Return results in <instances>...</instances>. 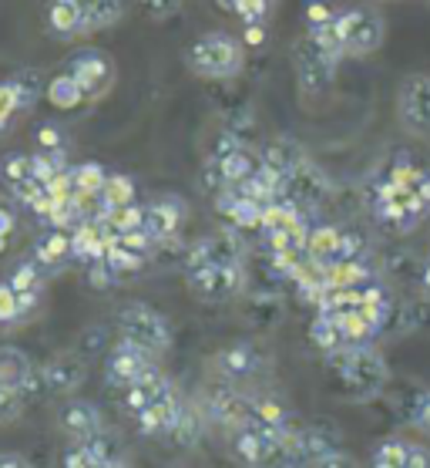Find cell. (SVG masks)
<instances>
[{"instance_id":"obj_1","label":"cell","mask_w":430,"mask_h":468,"mask_svg":"<svg viewBox=\"0 0 430 468\" xmlns=\"http://www.w3.org/2000/svg\"><path fill=\"white\" fill-rule=\"evenodd\" d=\"M367 206L387 233L407 236L430 216V169L397 162L367 186Z\"/></svg>"},{"instance_id":"obj_2","label":"cell","mask_w":430,"mask_h":468,"mask_svg":"<svg viewBox=\"0 0 430 468\" xmlns=\"http://www.w3.org/2000/svg\"><path fill=\"white\" fill-rule=\"evenodd\" d=\"M326 364H330L336 388H340V394L347 401L367 405V401H373V398H380V394L387 391L390 364L377 344H360V347H347V351L340 354H330Z\"/></svg>"},{"instance_id":"obj_3","label":"cell","mask_w":430,"mask_h":468,"mask_svg":"<svg viewBox=\"0 0 430 468\" xmlns=\"http://www.w3.org/2000/svg\"><path fill=\"white\" fill-rule=\"evenodd\" d=\"M232 455L242 468H306L299 425L293 431H269L246 421L232 431Z\"/></svg>"},{"instance_id":"obj_4","label":"cell","mask_w":430,"mask_h":468,"mask_svg":"<svg viewBox=\"0 0 430 468\" xmlns=\"http://www.w3.org/2000/svg\"><path fill=\"white\" fill-rule=\"evenodd\" d=\"M246 44L229 31H205L195 37L189 51H185V64L189 71L202 81H232L242 75L246 68Z\"/></svg>"},{"instance_id":"obj_5","label":"cell","mask_w":430,"mask_h":468,"mask_svg":"<svg viewBox=\"0 0 430 468\" xmlns=\"http://www.w3.org/2000/svg\"><path fill=\"white\" fill-rule=\"evenodd\" d=\"M273 367V357L263 344L256 341H236L225 344L222 351H215L212 357V371L219 374L222 384H232V388H246L252 391V384H259Z\"/></svg>"},{"instance_id":"obj_6","label":"cell","mask_w":430,"mask_h":468,"mask_svg":"<svg viewBox=\"0 0 430 468\" xmlns=\"http://www.w3.org/2000/svg\"><path fill=\"white\" fill-rule=\"evenodd\" d=\"M118 337L145 347L148 354H155L162 361V354H168V347H172V324L152 303L135 300V303H125L118 314Z\"/></svg>"},{"instance_id":"obj_7","label":"cell","mask_w":430,"mask_h":468,"mask_svg":"<svg viewBox=\"0 0 430 468\" xmlns=\"http://www.w3.org/2000/svg\"><path fill=\"white\" fill-rule=\"evenodd\" d=\"M336 31H340V48H343V58H370V54L380 51L383 44V17H380L373 7H340L336 14Z\"/></svg>"},{"instance_id":"obj_8","label":"cell","mask_w":430,"mask_h":468,"mask_svg":"<svg viewBox=\"0 0 430 468\" xmlns=\"http://www.w3.org/2000/svg\"><path fill=\"white\" fill-rule=\"evenodd\" d=\"M336 68H340V61H336L333 54H326L309 34H303V37L293 44V71H296V85H299V95L303 98L326 95L336 78Z\"/></svg>"},{"instance_id":"obj_9","label":"cell","mask_w":430,"mask_h":468,"mask_svg":"<svg viewBox=\"0 0 430 468\" xmlns=\"http://www.w3.org/2000/svg\"><path fill=\"white\" fill-rule=\"evenodd\" d=\"M0 384L21 394L24 405L51 398L47 378H44V364H37L31 354L21 351V347H11V344L0 347Z\"/></svg>"},{"instance_id":"obj_10","label":"cell","mask_w":430,"mask_h":468,"mask_svg":"<svg viewBox=\"0 0 430 468\" xmlns=\"http://www.w3.org/2000/svg\"><path fill=\"white\" fill-rule=\"evenodd\" d=\"M185 283L202 303H232L246 297L249 290V270L246 266H205L185 273Z\"/></svg>"},{"instance_id":"obj_11","label":"cell","mask_w":430,"mask_h":468,"mask_svg":"<svg viewBox=\"0 0 430 468\" xmlns=\"http://www.w3.org/2000/svg\"><path fill=\"white\" fill-rule=\"evenodd\" d=\"M397 122L400 128L414 135V139H427L430 135V75L427 71H414L404 75L397 85Z\"/></svg>"},{"instance_id":"obj_12","label":"cell","mask_w":430,"mask_h":468,"mask_svg":"<svg viewBox=\"0 0 430 468\" xmlns=\"http://www.w3.org/2000/svg\"><path fill=\"white\" fill-rule=\"evenodd\" d=\"M155 371H162L155 354H148L145 347H138V344L125 341V337H118V341L111 344V351L105 354V381L111 384V388H118V391H125V388H131V384H138V381H145V378H152Z\"/></svg>"},{"instance_id":"obj_13","label":"cell","mask_w":430,"mask_h":468,"mask_svg":"<svg viewBox=\"0 0 430 468\" xmlns=\"http://www.w3.org/2000/svg\"><path fill=\"white\" fill-rule=\"evenodd\" d=\"M64 71L78 81L84 101H101V98L115 88V78H118L115 61H111L105 51H95V48H91V51L71 54L68 64H64Z\"/></svg>"},{"instance_id":"obj_14","label":"cell","mask_w":430,"mask_h":468,"mask_svg":"<svg viewBox=\"0 0 430 468\" xmlns=\"http://www.w3.org/2000/svg\"><path fill=\"white\" fill-rule=\"evenodd\" d=\"M330 196H333V186H330V179H326V172L320 169L313 159H306L299 169H293L283 179V196H279V203H289V206H296L299 213L309 216L313 209H320Z\"/></svg>"},{"instance_id":"obj_15","label":"cell","mask_w":430,"mask_h":468,"mask_svg":"<svg viewBox=\"0 0 430 468\" xmlns=\"http://www.w3.org/2000/svg\"><path fill=\"white\" fill-rule=\"evenodd\" d=\"M205 266H246V246L232 229H219V233L199 236L185 253L182 270H205Z\"/></svg>"},{"instance_id":"obj_16","label":"cell","mask_w":430,"mask_h":468,"mask_svg":"<svg viewBox=\"0 0 430 468\" xmlns=\"http://www.w3.org/2000/svg\"><path fill=\"white\" fill-rule=\"evenodd\" d=\"M367 468H430V448L414 438L387 435L373 445Z\"/></svg>"},{"instance_id":"obj_17","label":"cell","mask_w":430,"mask_h":468,"mask_svg":"<svg viewBox=\"0 0 430 468\" xmlns=\"http://www.w3.org/2000/svg\"><path fill=\"white\" fill-rule=\"evenodd\" d=\"M189 405H192L189 398L175 388V391L168 394V398H162L158 405H152L148 411H142V415L135 418V428L145 438H158V441L165 438V441H168V438H172V431H175V425L182 421V415L189 411Z\"/></svg>"},{"instance_id":"obj_18","label":"cell","mask_w":430,"mask_h":468,"mask_svg":"<svg viewBox=\"0 0 430 468\" xmlns=\"http://www.w3.org/2000/svg\"><path fill=\"white\" fill-rule=\"evenodd\" d=\"M185 216H189V209H185L179 196H158V199L145 203V226L142 229L162 246L168 239H179Z\"/></svg>"},{"instance_id":"obj_19","label":"cell","mask_w":430,"mask_h":468,"mask_svg":"<svg viewBox=\"0 0 430 468\" xmlns=\"http://www.w3.org/2000/svg\"><path fill=\"white\" fill-rule=\"evenodd\" d=\"M58 428L71 441H88L105 431V415L95 401H84V398H71L68 405L58 411Z\"/></svg>"},{"instance_id":"obj_20","label":"cell","mask_w":430,"mask_h":468,"mask_svg":"<svg viewBox=\"0 0 430 468\" xmlns=\"http://www.w3.org/2000/svg\"><path fill=\"white\" fill-rule=\"evenodd\" d=\"M215 209L229 219L232 229H263L266 206L249 199V196H242V192L232 189V186L215 192Z\"/></svg>"},{"instance_id":"obj_21","label":"cell","mask_w":430,"mask_h":468,"mask_svg":"<svg viewBox=\"0 0 430 468\" xmlns=\"http://www.w3.org/2000/svg\"><path fill=\"white\" fill-rule=\"evenodd\" d=\"M44 378H47V391L51 398H61V394H74L88 378V367H84L81 354H54L51 361H44Z\"/></svg>"},{"instance_id":"obj_22","label":"cell","mask_w":430,"mask_h":468,"mask_svg":"<svg viewBox=\"0 0 430 468\" xmlns=\"http://www.w3.org/2000/svg\"><path fill=\"white\" fill-rule=\"evenodd\" d=\"M175 388H179V384L172 381L165 371H155L152 378L131 384V388H125V391H118V394H121V408H125L131 418H138L142 411H148L152 405H158L162 398H168Z\"/></svg>"},{"instance_id":"obj_23","label":"cell","mask_w":430,"mask_h":468,"mask_svg":"<svg viewBox=\"0 0 430 468\" xmlns=\"http://www.w3.org/2000/svg\"><path fill=\"white\" fill-rule=\"evenodd\" d=\"M31 260H37V263H41L47 273H58V270H64V266L74 260V253H71V233H68V229H54V226H51L47 233L37 236Z\"/></svg>"},{"instance_id":"obj_24","label":"cell","mask_w":430,"mask_h":468,"mask_svg":"<svg viewBox=\"0 0 430 468\" xmlns=\"http://www.w3.org/2000/svg\"><path fill=\"white\" fill-rule=\"evenodd\" d=\"M249 421L259 428H269V431H293L296 428L293 411H289L279 398H273V394H259V391H252Z\"/></svg>"},{"instance_id":"obj_25","label":"cell","mask_w":430,"mask_h":468,"mask_svg":"<svg viewBox=\"0 0 430 468\" xmlns=\"http://www.w3.org/2000/svg\"><path fill=\"white\" fill-rule=\"evenodd\" d=\"M47 27L58 41H78V37H84V14L71 0H51L47 4Z\"/></svg>"},{"instance_id":"obj_26","label":"cell","mask_w":430,"mask_h":468,"mask_svg":"<svg viewBox=\"0 0 430 468\" xmlns=\"http://www.w3.org/2000/svg\"><path fill=\"white\" fill-rule=\"evenodd\" d=\"M306 159H309V155H306V149L299 145V142H293V139H273L263 149V162L273 172H279L283 179L293 169H299V165H303Z\"/></svg>"},{"instance_id":"obj_27","label":"cell","mask_w":430,"mask_h":468,"mask_svg":"<svg viewBox=\"0 0 430 468\" xmlns=\"http://www.w3.org/2000/svg\"><path fill=\"white\" fill-rule=\"evenodd\" d=\"M78 445L88 452V458L91 462H98V465H108V468H121V465H128V452H125V445L118 441L111 431H101V435H95V438H88V441H78Z\"/></svg>"},{"instance_id":"obj_28","label":"cell","mask_w":430,"mask_h":468,"mask_svg":"<svg viewBox=\"0 0 430 468\" xmlns=\"http://www.w3.org/2000/svg\"><path fill=\"white\" fill-rule=\"evenodd\" d=\"M71 186L78 196H84V199H95V196H101L108 186V176L111 172L101 165V162H78V165H71Z\"/></svg>"},{"instance_id":"obj_29","label":"cell","mask_w":430,"mask_h":468,"mask_svg":"<svg viewBox=\"0 0 430 468\" xmlns=\"http://www.w3.org/2000/svg\"><path fill=\"white\" fill-rule=\"evenodd\" d=\"M246 314H249V320L256 324V327H273V324H279V317H283V300H279L276 290L263 287L249 297Z\"/></svg>"},{"instance_id":"obj_30","label":"cell","mask_w":430,"mask_h":468,"mask_svg":"<svg viewBox=\"0 0 430 468\" xmlns=\"http://www.w3.org/2000/svg\"><path fill=\"white\" fill-rule=\"evenodd\" d=\"M125 21V0H98L91 11L84 14V37L88 34L111 31Z\"/></svg>"},{"instance_id":"obj_31","label":"cell","mask_w":430,"mask_h":468,"mask_svg":"<svg viewBox=\"0 0 430 468\" xmlns=\"http://www.w3.org/2000/svg\"><path fill=\"white\" fill-rule=\"evenodd\" d=\"M44 95H47V101H51L54 108H61V112H71V108H78L84 101L81 88H78V81H74L68 71L54 75L51 81L44 85Z\"/></svg>"},{"instance_id":"obj_32","label":"cell","mask_w":430,"mask_h":468,"mask_svg":"<svg viewBox=\"0 0 430 468\" xmlns=\"http://www.w3.org/2000/svg\"><path fill=\"white\" fill-rule=\"evenodd\" d=\"M17 293H41L44 297V283H47V270H44L37 260H24V263L14 266V273L7 277Z\"/></svg>"},{"instance_id":"obj_33","label":"cell","mask_w":430,"mask_h":468,"mask_svg":"<svg viewBox=\"0 0 430 468\" xmlns=\"http://www.w3.org/2000/svg\"><path fill=\"white\" fill-rule=\"evenodd\" d=\"M135 203V182L121 176V172H111L108 176V186L101 192V206H105V216L111 209H121V206H131Z\"/></svg>"},{"instance_id":"obj_34","label":"cell","mask_w":430,"mask_h":468,"mask_svg":"<svg viewBox=\"0 0 430 468\" xmlns=\"http://www.w3.org/2000/svg\"><path fill=\"white\" fill-rule=\"evenodd\" d=\"M24 179H31V155H24V152H11V155H4L0 159V182L14 189V186H21Z\"/></svg>"},{"instance_id":"obj_35","label":"cell","mask_w":430,"mask_h":468,"mask_svg":"<svg viewBox=\"0 0 430 468\" xmlns=\"http://www.w3.org/2000/svg\"><path fill=\"white\" fill-rule=\"evenodd\" d=\"M276 0H239L236 7V17H239L246 27H266V21L273 17Z\"/></svg>"},{"instance_id":"obj_36","label":"cell","mask_w":430,"mask_h":468,"mask_svg":"<svg viewBox=\"0 0 430 468\" xmlns=\"http://www.w3.org/2000/svg\"><path fill=\"white\" fill-rule=\"evenodd\" d=\"M407 425L424 438H430V388H420L414 394V401L407 408Z\"/></svg>"},{"instance_id":"obj_37","label":"cell","mask_w":430,"mask_h":468,"mask_svg":"<svg viewBox=\"0 0 430 468\" xmlns=\"http://www.w3.org/2000/svg\"><path fill=\"white\" fill-rule=\"evenodd\" d=\"M17 320H24L21 307H17V293L7 280H0V327H11Z\"/></svg>"},{"instance_id":"obj_38","label":"cell","mask_w":430,"mask_h":468,"mask_svg":"<svg viewBox=\"0 0 430 468\" xmlns=\"http://www.w3.org/2000/svg\"><path fill=\"white\" fill-rule=\"evenodd\" d=\"M182 4H185V0H138L142 14L152 17V21H168V17H175V14L182 11Z\"/></svg>"},{"instance_id":"obj_39","label":"cell","mask_w":430,"mask_h":468,"mask_svg":"<svg viewBox=\"0 0 430 468\" xmlns=\"http://www.w3.org/2000/svg\"><path fill=\"white\" fill-rule=\"evenodd\" d=\"M21 112V98L14 91L11 81H0V128L11 125V118Z\"/></svg>"},{"instance_id":"obj_40","label":"cell","mask_w":430,"mask_h":468,"mask_svg":"<svg viewBox=\"0 0 430 468\" xmlns=\"http://www.w3.org/2000/svg\"><path fill=\"white\" fill-rule=\"evenodd\" d=\"M21 408H24L21 394L11 391V388H4V384H0V425H11L14 418L21 415Z\"/></svg>"},{"instance_id":"obj_41","label":"cell","mask_w":430,"mask_h":468,"mask_svg":"<svg viewBox=\"0 0 430 468\" xmlns=\"http://www.w3.org/2000/svg\"><path fill=\"white\" fill-rule=\"evenodd\" d=\"M61 468H108V465H98V462H91V458H88V452H84L78 441H71V445L64 448ZM121 468H125V465H121Z\"/></svg>"},{"instance_id":"obj_42","label":"cell","mask_w":430,"mask_h":468,"mask_svg":"<svg viewBox=\"0 0 430 468\" xmlns=\"http://www.w3.org/2000/svg\"><path fill=\"white\" fill-rule=\"evenodd\" d=\"M14 91H17V98H21V112H27V108L37 101V81H34V75H21V78H11Z\"/></svg>"},{"instance_id":"obj_43","label":"cell","mask_w":430,"mask_h":468,"mask_svg":"<svg viewBox=\"0 0 430 468\" xmlns=\"http://www.w3.org/2000/svg\"><path fill=\"white\" fill-rule=\"evenodd\" d=\"M309 468H363L357 462V458L350 455V452H343V448H336V452H330V455H323L320 462H313Z\"/></svg>"},{"instance_id":"obj_44","label":"cell","mask_w":430,"mask_h":468,"mask_svg":"<svg viewBox=\"0 0 430 468\" xmlns=\"http://www.w3.org/2000/svg\"><path fill=\"white\" fill-rule=\"evenodd\" d=\"M37 145H41V149H47V152H68L61 128H54V125H44L41 132H37Z\"/></svg>"},{"instance_id":"obj_45","label":"cell","mask_w":430,"mask_h":468,"mask_svg":"<svg viewBox=\"0 0 430 468\" xmlns=\"http://www.w3.org/2000/svg\"><path fill=\"white\" fill-rule=\"evenodd\" d=\"M0 468H34L31 462L17 452H0Z\"/></svg>"},{"instance_id":"obj_46","label":"cell","mask_w":430,"mask_h":468,"mask_svg":"<svg viewBox=\"0 0 430 468\" xmlns=\"http://www.w3.org/2000/svg\"><path fill=\"white\" fill-rule=\"evenodd\" d=\"M263 41H266V27H246L242 31V44L246 48H259Z\"/></svg>"},{"instance_id":"obj_47","label":"cell","mask_w":430,"mask_h":468,"mask_svg":"<svg viewBox=\"0 0 430 468\" xmlns=\"http://www.w3.org/2000/svg\"><path fill=\"white\" fill-rule=\"evenodd\" d=\"M14 226H17V216H14L7 206H0V236H11Z\"/></svg>"},{"instance_id":"obj_48","label":"cell","mask_w":430,"mask_h":468,"mask_svg":"<svg viewBox=\"0 0 430 468\" xmlns=\"http://www.w3.org/2000/svg\"><path fill=\"white\" fill-rule=\"evenodd\" d=\"M420 297H430V253L424 256V270H420V283H417Z\"/></svg>"},{"instance_id":"obj_49","label":"cell","mask_w":430,"mask_h":468,"mask_svg":"<svg viewBox=\"0 0 430 468\" xmlns=\"http://www.w3.org/2000/svg\"><path fill=\"white\" fill-rule=\"evenodd\" d=\"M71 4H74V7H78L81 14H88V11H91V7L98 4V0H71Z\"/></svg>"},{"instance_id":"obj_50","label":"cell","mask_w":430,"mask_h":468,"mask_svg":"<svg viewBox=\"0 0 430 468\" xmlns=\"http://www.w3.org/2000/svg\"><path fill=\"white\" fill-rule=\"evenodd\" d=\"M7 239H11V236H0V253H4V246H7Z\"/></svg>"}]
</instances>
